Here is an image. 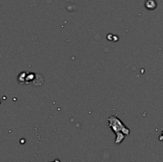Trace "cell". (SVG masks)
I'll return each instance as SVG.
<instances>
[{"label": "cell", "instance_id": "3957f363", "mask_svg": "<svg viewBox=\"0 0 163 162\" xmlns=\"http://www.w3.org/2000/svg\"><path fill=\"white\" fill-rule=\"evenodd\" d=\"M52 162H61V161H60V160L56 159V160H54V161H52Z\"/></svg>", "mask_w": 163, "mask_h": 162}, {"label": "cell", "instance_id": "7a4b0ae2", "mask_svg": "<svg viewBox=\"0 0 163 162\" xmlns=\"http://www.w3.org/2000/svg\"><path fill=\"white\" fill-rule=\"evenodd\" d=\"M146 8H147L148 10H154L156 7V2L154 0H147L146 1Z\"/></svg>", "mask_w": 163, "mask_h": 162}, {"label": "cell", "instance_id": "6da1fadb", "mask_svg": "<svg viewBox=\"0 0 163 162\" xmlns=\"http://www.w3.org/2000/svg\"><path fill=\"white\" fill-rule=\"evenodd\" d=\"M108 120L109 122L108 125L112 129L114 133H116V143L119 144L124 140L125 135L130 134L129 129L126 127L124 123H122V121H120V119L117 118L116 116L112 115Z\"/></svg>", "mask_w": 163, "mask_h": 162}]
</instances>
